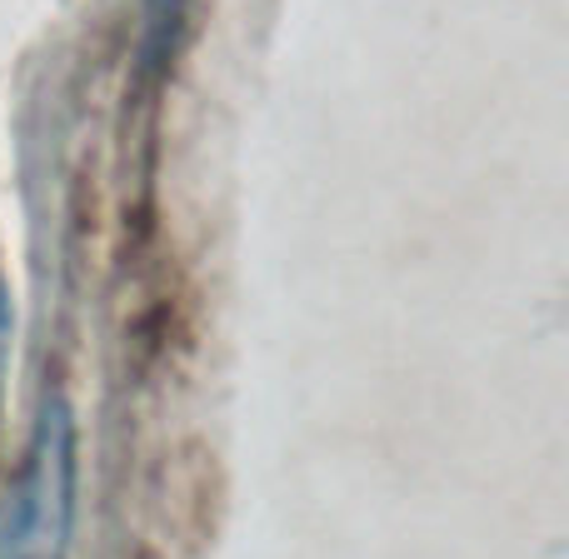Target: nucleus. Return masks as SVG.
<instances>
[{
    "label": "nucleus",
    "instance_id": "2",
    "mask_svg": "<svg viewBox=\"0 0 569 559\" xmlns=\"http://www.w3.org/2000/svg\"><path fill=\"white\" fill-rule=\"evenodd\" d=\"M186 10V0H150V50H166L170 36H176V20Z\"/></svg>",
    "mask_w": 569,
    "mask_h": 559
},
{
    "label": "nucleus",
    "instance_id": "1",
    "mask_svg": "<svg viewBox=\"0 0 569 559\" xmlns=\"http://www.w3.org/2000/svg\"><path fill=\"white\" fill-rule=\"evenodd\" d=\"M76 415L66 395L40 405L30 455L0 505V559H66L70 525H76Z\"/></svg>",
    "mask_w": 569,
    "mask_h": 559
},
{
    "label": "nucleus",
    "instance_id": "3",
    "mask_svg": "<svg viewBox=\"0 0 569 559\" xmlns=\"http://www.w3.org/2000/svg\"><path fill=\"white\" fill-rule=\"evenodd\" d=\"M6 360H10V295L0 285V380H6Z\"/></svg>",
    "mask_w": 569,
    "mask_h": 559
}]
</instances>
